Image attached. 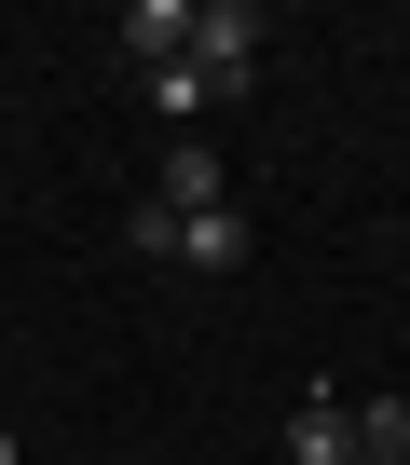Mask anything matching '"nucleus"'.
Returning a JSON list of instances; mask_svg holds the SVG:
<instances>
[{
	"instance_id": "obj_1",
	"label": "nucleus",
	"mask_w": 410,
	"mask_h": 465,
	"mask_svg": "<svg viewBox=\"0 0 410 465\" xmlns=\"http://www.w3.org/2000/svg\"><path fill=\"white\" fill-rule=\"evenodd\" d=\"M191 69H205V96H247L260 83V0H191Z\"/></svg>"
},
{
	"instance_id": "obj_2",
	"label": "nucleus",
	"mask_w": 410,
	"mask_h": 465,
	"mask_svg": "<svg viewBox=\"0 0 410 465\" xmlns=\"http://www.w3.org/2000/svg\"><path fill=\"white\" fill-rule=\"evenodd\" d=\"M274 465H356V411L315 383L301 411H288V438H274Z\"/></svg>"
},
{
	"instance_id": "obj_3",
	"label": "nucleus",
	"mask_w": 410,
	"mask_h": 465,
	"mask_svg": "<svg viewBox=\"0 0 410 465\" xmlns=\"http://www.w3.org/2000/svg\"><path fill=\"white\" fill-rule=\"evenodd\" d=\"M110 42H123L137 69H178V55H191V0H123V15H110Z\"/></svg>"
},
{
	"instance_id": "obj_4",
	"label": "nucleus",
	"mask_w": 410,
	"mask_h": 465,
	"mask_svg": "<svg viewBox=\"0 0 410 465\" xmlns=\"http://www.w3.org/2000/svg\"><path fill=\"white\" fill-rule=\"evenodd\" d=\"M151 205H178V219L233 205V192H220V151H205V137H164V178H151Z\"/></svg>"
},
{
	"instance_id": "obj_5",
	"label": "nucleus",
	"mask_w": 410,
	"mask_h": 465,
	"mask_svg": "<svg viewBox=\"0 0 410 465\" xmlns=\"http://www.w3.org/2000/svg\"><path fill=\"white\" fill-rule=\"evenodd\" d=\"M178 261H191V274H233V261H247V205H205V219H178Z\"/></svg>"
},
{
	"instance_id": "obj_6",
	"label": "nucleus",
	"mask_w": 410,
	"mask_h": 465,
	"mask_svg": "<svg viewBox=\"0 0 410 465\" xmlns=\"http://www.w3.org/2000/svg\"><path fill=\"white\" fill-rule=\"evenodd\" d=\"M137 83H151V110H164V137H191L205 110H220V96H205V69H191V55H178V69H137Z\"/></svg>"
},
{
	"instance_id": "obj_7",
	"label": "nucleus",
	"mask_w": 410,
	"mask_h": 465,
	"mask_svg": "<svg viewBox=\"0 0 410 465\" xmlns=\"http://www.w3.org/2000/svg\"><path fill=\"white\" fill-rule=\"evenodd\" d=\"M383 451H410V397H356V465H383Z\"/></svg>"
},
{
	"instance_id": "obj_8",
	"label": "nucleus",
	"mask_w": 410,
	"mask_h": 465,
	"mask_svg": "<svg viewBox=\"0 0 410 465\" xmlns=\"http://www.w3.org/2000/svg\"><path fill=\"white\" fill-rule=\"evenodd\" d=\"M123 247L137 261H178V205H123Z\"/></svg>"
},
{
	"instance_id": "obj_9",
	"label": "nucleus",
	"mask_w": 410,
	"mask_h": 465,
	"mask_svg": "<svg viewBox=\"0 0 410 465\" xmlns=\"http://www.w3.org/2000/svg\"><path fill=\"white\" fill-rule=\"evenodd\" d=\"M0 465H28V451H15V424H0Z\"/></svg>"
},
{
	"instance_id": "obj_10",
	"label": "nucleus",
	"mask_w": 410,
	"mask_h": 465,
	"mask_svg": "<svg viewBox=\"0 0 410 465\" xmlns=\"http://www.w3.org/2000/svg\"><path fill=\"white\" fill-rule=\"evenodd\" d=\"M383 465H410V451H383Z\"/></svg>"
}]
</instances>
